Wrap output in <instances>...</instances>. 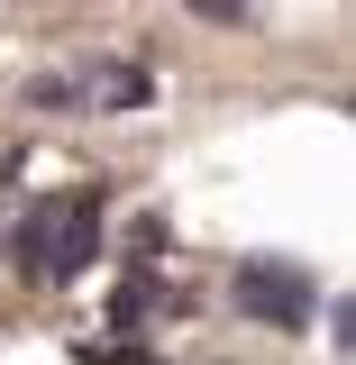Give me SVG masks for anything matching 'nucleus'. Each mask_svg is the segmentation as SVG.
I'll list each match as a JSON object with an SVG mask.
<instances>
[{"instance_id":"nucleus-1","label":"nucleus","mask_w":356,"mask_h":365,"mask_svg":"<svg viewBox=\"0 0 356 365\" xmlns=\"http://www.w3.org/2000/svg\"><path fill=\"white\" fill-rule=\"evenodd\" d=\"M9 256H19L28 283H73V274H91V256H101V192L73 182V192L28 201L19 228H9Z\"/></svg>"},{"instance_id":"nucleus-2","label":"nucleus","mask_w":356,"mask_h":365,"mask_svg":"<svg viewBox=\"0 0 356 365\" xmlns=\"http://www.w3.org/2000/svg\"><path fill=\"white\" fill-rule=\"evenodd\" d=\"M228 292H238L247 319H265V329H283V338H302V329L320 319V283H311V265H293V256H238Z\"/></svg>"},{"instance_id":"nucleus-3","label":"nucleus","mask_w":356,"mask_h":365,"mask_svg":"<svg viewBox=\"0 0 356 365\" xmlns=\"http://www.w3.org/2000/svg\"><path fill=\"white\" fill-rule=\"evenodd\" d=\"M28 101L37 110H146L156 83H146V64H73V73H37Z\"/></svg>"},{"instance_id":"nucleus-4","label":"nucleus","mask_w":356,"mask_h":365,"mask_svg":"<svg viewBox=\"0 0 356 365\" xmlns=\"http://www.w3.org/2000/svg\"><path fill=\"white\" fill-rule=\"evenodd\" d=\"M156 311H183V302H174V283H156V274H128V283L110 292V319H119V329H146Z\"/></svg>"},{"instance_id":"nucleus-5","label":"nucleus","mask_w":356,"mask_h":365,"mask_svg":"<svg viewBox=\"0 0 356 365\" xmlns=\"http://www.w3.org/2000/svg\"><path fill=\"white\" fill-rule=\"evenodd\" d=\"M73 365H156V347H137V338H119V347H73Z\"/></svg>"}]
</instances>
